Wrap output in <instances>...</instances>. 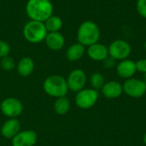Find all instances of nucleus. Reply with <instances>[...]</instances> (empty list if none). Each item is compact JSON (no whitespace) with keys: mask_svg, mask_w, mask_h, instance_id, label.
I'll list each match as a JSON object with an SVG mask.
<instances>
[{"mask_svg":"<svg viewBox=\"0 0 146 146\" xmlns=\"http://www.w3.org/2000/svg\"><path fill=\"white\" fill-rule=\"evenodd\" d=\"M54 6L50 0H27L26 14L32 21L44 22L53 15Z\"/></svg>","mask_w":146,"mask_h":146,"instance_id":"nucleus-1","label":"nucleus"},{"mask_svg":"<svg viewBox=\"0 0 146 146\" xmlns=\"http://www.w3.org/2000/svg\"><path fill=\"white\" fill-rule=\"evenodd\" d=\"M100 38V30L98 26L92 21H83L77 31V40L84 46H90L98 42Z\"/></svg>","mask_w":146,"mask_h":146,"instance_id":"nucleus-2","label":"nucleus"},{"mask_svg":"<svg viewBox=\"0 0 146 146\" xmlns=\"http://www.w3.org/2000/svg\"><path fill=\"white\" fill-rule=\"evenodd\" d=\"M43 88L46 94L56 98L66 97L68 92L67 80L59 74H52L47 77L44 81Z\"/></svg>","mask_w":146,"mask_h":146,"instance_id":"nucleus-3","label":"nucleus"},{"mask_svg":"<svg viewBox=\"0 0 146 146\" xmlns=\"http://www.w3.org/2000/svg\"><path fill=\"white\" fill-rule=\"evenodd\" d=\"M24 38L31 44H39L44 42L48 33L44 22L38 21H28L22 30Z\"/></svg>","mask_w":146,"mask_h":146,"instance_id":"nucleus-4","label":"nucleus"},{"mask_svg":"<svg viewBox=\"0 0 146 146\" xmlns=\"http://www.w3.org/2000/svg\"><path fill=\"white\" fill-rule=\"evenodd\" d=\"M98 97L99 93L97 90L92 88H84L77 92L75 97V104L82 110H88L96 104L98 100Z\"/></svg>","mask_w":146,"mask_h":146,"instance_id":"nucleus-5","label":"nucleus"},{"mask_svg":"<svg viewBox=\"0 0 146 146\" xmlns=\"http://www.w3.org/2000/svg\"><path fill=\"white\" fill-rule=\"evenodd\" d=\"M122 86L123 92L133 98H141L146 93V85L145 82L133 77L126 80Z\"/></svg>","mask_w":146,"mask_h":146,"instance_id":"nucleus-6","label":"nucleus"},{"mask_svg":"<svg viewBox=\"0 0 146 146\" xmlns=\"http://www.w3.org/2000/svg\"><path fill=\"white\" fill-rule=\"evenodd\" d=\"M108 50L109 56L113 57L115 60L120 61L127 59L132 51L131 45L127 41L122 39H116L113 41Z\"/></svg>","mask_w":146,"mask_h":146,"instance_id":"nucleus-7","label":"nucleus"},{"mask_svg":"<svg viewBox=\"0 0 146 146\" xmlns=\"http://www.w3.org/2000/svg\"><path fill=\"white\" fill-rule=\"evenodd\" d=\"M0 110L5 116L15 118L21 115L23 111V104L15 98H8L1 102Z\"/></svg>","mask_w":146,"mask_h":146,"instance_id":"nucleus-8","label":"nucleus"},{"mask_svg":"<svg viewBox=\"0 0 146 146\" xmlns=\"http://www.w3.org/2000/svg\"><path fill=\"white\" fill-rule=\"evenodd\" d=\"M66 80L68 90L74 92H78L84 89L86 84L87 78L86 73L82 69L76 68L70 72V74L68 76V79Z\"/></svg>","mask_w":146,"mask_h":146,"instance_id":"nucleus-9","label":"nucleus"},{"mask_svg":"<svg viewBox=\"0 0 146 146\" xmlns=\"http://www.w3.org/2000/svg\"><path fill=\"white\" fill-rule=\"evenodd\" d=\"M38 139L37 134L33 130L21 131L12 139V146H34Z\"/></svg>","mask_w":146,"mask_h":146,"instance_id":"nucleus-10","label":"nucleus"},{"mask_svg":"<svg viewBox=\"0 0 146 146\" xmlns=\"http://www.w3.org/2000/svg\"><path fill=\"white\" fill-rule=\"evenodd\" d=\"M101 92L106 98L115 99L121 96V94L123 93V86L120 82L111 80L104 83V85L101 88Z\"/></svg>","mask_w":146,"mask_h":146,"instance_id":"nucleus-11","label":"nucleus"},{"mask_svg":"<svg viewBox=\"0 0 146 146\" xmlns=\"http://www.w3.org/2000/svg\"><path fill=\"white\" fill-rule=\"evenodd\" d=\"M136 72V64L130 59L122 60L116 65V73L122 79L127 80L133 78Z\"/></svg>","mask_w":146,"mask_h":146,"instance_id":"nucleus-12","label":"nucleus"},{"mask_svg":"<svg viewBox=\"0 0 146 146\" xmlns=\"http://www.w3.org/2000/svg\"><path fill=\"white\" fill-rule=\"evenodd\" d=\"M86 53L92 60L96 62H103L109 56V50L104 44L98 42L88 46Z\"/></svg>","mask_w":146,"mask_h":146,"instance_id":"nucleus-13","label":"nucleus"},{"mask_svg":"<svg viewBox=\"0 0 146 146\" xmlns=\"http://www.w3.org/2000/svg\"><path fill=\"white\" fill-rule=\"evenodd\" d=\"M44 42L50 50L57 51L64 47L65 38L60 32L48 33Z\"/></svg>","mask_w":146,"mask_h":146,"instance_id":"nucleus-14","label":"nucleus"},{"mask_svg":"<svg viewBox=\"0 0 146 146\" xmlns=\"http://www.w3.org/2000/svg\"><path fill=\"white\" fill-rule=\"evenodd\" d=\"M20 132L21 123L15 118H10L7 120L1 127V134L5 139H12Z\"/></svg>","mask_w":146,"mask_h":146,"instance_id":"nucleus-15","label":"nucleus"},{"mask_svg":"<svg viewBox=\"0 0 146 146\" xmlns=\"http://www.w3.org/2000/svg\"><path fill=\"white\" fill-rule=\"evenodd\" d=\"M35 64L31 57L24 56L22 57L16 65V69L18 74L22 77H27L33 74L34 71Z\"/></svg>","mask_w":146,"mask_h":146,"instance_id":"nucleus-16","label":"nucleus"},{"mask_svg":"<svg viewBox=\"0 0 146 146\" xmlns=\"http://www.w3.org/2000/svg\"><path fill=\"white\" fill-rule=\"evenodd\" d=\"M86 46L80 44L79 42L74 43L68 46L66 50V57L69 62H76L81 59L86 53Z\"/></svg>","mask_w":146,"mask_h":146,"instance_id":"nucleus-17","label":"nucleus"},{"mask_svg":"<svg viewBox=\"0 0 146 146\" xmlns=\"http://www.w3.org/2000/svg\"><path fill=\"white\" fill-rule=\"evenodd\" d=\"M44 24L48 33H55L60 32V30L62 28L63 22L60 16L52 15L44 22Z\"/></svg>","mask_w":146,"mask_h":146,"instance_id":"nucleus-18","label":"nucleus"},{"mask_svg":"<svg viewBox=\"0 0 146 146\" xmlns=\"http://www.w3.org/2000/svg\"><path fill=\"white\" fill-rule=\"evenodd\" d=\"M70 110V102L67 97L56 98L54 103V110L57 115H64Z\"/></svg>","mask_w":146,"mask_h":146,"instance_id":"nucleus-19","label":"nucleus"},{"mask_svg":"<svg viewBox=\"0 0 146 146\" xmlns=\"http://www.w3.org/2000/svg\"><path fill=\"white\" fill-rule=\"evenodd\" d=\"M104 83H105L104 77L101 73H98V72L94 73L90 77V84L92 89L94 90H97V91L101 90Z\"/></svg>","mask_w":146,"mask_h":146,"instance_id":"nucleus-20","label":"nucleus"},{"mask_svg":"<svg viewBox=\"0 0 146 146\" xmlns=\"http://www.w3.org/2000/svg\"><path fill=\"white\" fill-rule=\"evenodd\" d=\"M0 66L4 71H11L15 68V62L13 57H11L10 56H7L1 58Z\"/></svg>","mask_w":146,"mask_h":146,"instance_id":"nucleus-21","label":"nucleus"},{"mask_svg":"<svg viewBox=\"0 0 146 146\" xmlns=\"http://www.w3.org/2000/svg\"><path fill=\"white\" fill-rule=\"evenodd\" d=\"M9 52H10L9 44L6 41L0 39V59L4 56H9Z\"/></svg>","mask_w":146,"mask_h":146,"instance_id":"nucleus-22","label":"nucleus"},{"mask_svg":"<svg viewBox=\"0 0 146 146\" xmlns=\"http://www.w3.org/2000/svg\"><path fill=\"white\" fill-rule=\"evenodd\" d=\"M136 7L139 14L142 17L146 18V0H138Z\"/></svg>","mask_w":146,"mask_h":146,"instance_id":"nucleus-23","label":"nucleus"},{"mask_svg":"<svg viewBox=\"0 0 146 146\" xmlns=\"http://www.w3.org/2000/svg\"><path fill=\"white\" fill-rule=\"evenodd\" d=\"M137 71L145 74L146 73V59H140L135 62Z\"/></svg>","mask_w":146,"mask_h":146,"instance_id":"nucleus-24","label":"nucleus"},{"mask_svg":"<svg viewBox=\"0 0 146 146\" xmlns=\"http://www.w3.org/2000/svg\"><path fill=\"white\" fill-rule=\"evenodd\" d=\"M103 62H104V66L106 68H112L115 65V60L110 56H108Z\"/></svg>","mask_w":146,"mask_h":146,"instance_id":"nucleus-25","label":"nucleus"},{"mask_svg":"<svg viewBox=\"0 0 146 146\" xmlns=\"http://www.w3.org/2000/svg\"><path fill=\"white\" fill-rule=\"evenodd\" d=\"M143 140H144V143H145V145H146V133H145L144 137H143Z\"/></svg>","mask_w":146,"mask_h":146,"instance_id":"nucleus-26","label":"nucleus"},{"mask_svg":"<svg viewBox=\"0 0 146 146\" xmlns=\"http://www.w3.org/2000/svg\"><path fill=\"white\" fill-rule=\"evenodd\" d=\"M143 81L145 82V84L146 85V73L144 74V80H143Z\"/></svg>","mask_w":146,"mask_h":146,"instance_id":"nucleus-27","label":"nucleus"},{"mask_svg":"<svg viewBox=\"0 0 146 146\" xmlns=\"http://www.w3.org/2000/svg\"><path fill=\"white\" fill-rule=\"evenodd\" d=\"M145 50H146V42H145Z\"/></svg>","mask_w":146,"mask_h":146,"instance_id":"nucleus-28","label":"nucleus"},{"mask_svg":"<svg viewBox=\"0 0 146 146\" xmlns=\"http://www.w3.org/2000/svg\"><path fill=\"white\" fill-rule=\"evenodd\" d=\"M0 109H1V102H0Z\"/></svg>","mask_w":146,"mask_h":146,"instance_id":"nucleus-29","label":"nucleus"},{"mask_svg":"<svg viewBox=\"0 0 146 146\" xmlns=\"http://www.w3.org/2000/svg\"><path fill=\"white\" fill-rule=\"evenodd\" d=\"M0 7H1V1H0Z\"/></svg>","mask_w":146,"mask_h":146,"instance_id":"nucleus-30","label":"nucleus"}]
</instances>
